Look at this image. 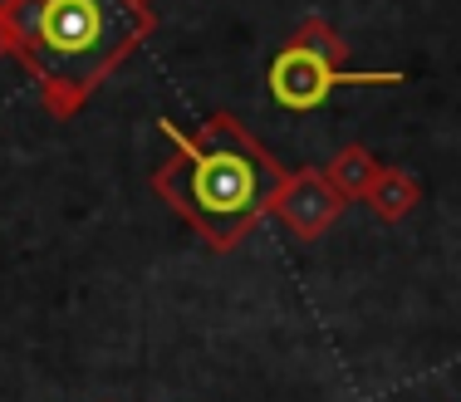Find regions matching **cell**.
Segmentation results:
<instances>
[{
	"label": "cell",
	"instance_id": "cell-1",
	"mask_svg": "<svg viewBox=\"0 0 461 402\" xmlns=\"http://www.w3.org/2000/svg\"><path fill=\"white\" fill-rule=\"evenodd\" d=\"M162 128H167V138H177V147L192 157V206L196 211H202L206 221H230V226L246 221L260 206V197H266V182H270L266 162L240 143L236 133H230L226 143L196 152L172 123H162Z\"/></svg>",
	"mask_w": 461,
	"mask_h": 402
},
{
	"label": "cell",
	"instance_id": "cell-2",
	"mask_svg": "<svg viewBox=\"0 0 461 402\" xmlns=\"http://www.w3.org/2000/svg\"><path fill=\"white\" fill-rule=\"evenodd\" d=\"M35 35L54 59L94 64L123 40V5L118 0H40Z\"/></svg>",
	"mask_w": 461,
	"mask_h": 402
},
{
	"label": "cell",
	"instance_id": "cell-3",
	"mask_svg": "<svg viewBox=\"0 0 461 402\" xmlns=\"http://www.w3.org/2000/svg\"><path fill=\"white\" fill-rule=\"evenodd\" d=\"M398 79V74H344L324 59L314 45H294L270 64V94L285 108H320L339 84H383Z\"/></svg>",
	"mask_w": 461,
	"mask_h": 402
}]
</instances>
